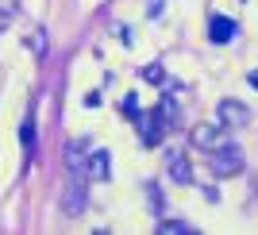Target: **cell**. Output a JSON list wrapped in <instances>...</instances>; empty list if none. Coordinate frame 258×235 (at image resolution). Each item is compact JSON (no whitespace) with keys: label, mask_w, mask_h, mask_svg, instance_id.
I'll use <instances>...</instances> for the list:
<instances>
[{"label":"cell","mask_w":258,"mask_h":235,"mask_svg":"<svg viewBox=\"0 0 258 235\" xmlns=\"http://www.w3.org/2000/svg\"><path fill=\"white\" fill-rule=\"evenodd\" d=\"M135 124H139V135H143V147H158L162 143V131H166V124L158 120V112H147V116H135Z\"/></svg>","instance_id":"52a82bcc"},{"label":"cell","mask_w":258,"mask_h":235,"mask_svg":"<svg viewBox=\"0 0 258 235\" xmlns=\"http://www.w3.org/2000/svg\"><path fill=\"white\" fill-rule=\"evenodd\" d=\"M239 170H243V154H239V147L224 143V147L212 150V173H216V178H235Z\"/></svg>","instance_id":"7a4b0ae2"},{"label":"cell","mask_w":258,"mask_h":235,"mask_svg":"<svg viewBox=\"0 0 258 235\" xmlns=\"http://www.w3.org/2000/svg\"><path fill=\"white\" fill-rule=\"evenodd\" d=\"M119 116H127V120H135L139 116V100H135V96H123V100H119Z\"/></svg>","instance_id":"5bb4252c"},{"label":"cell","mask_w":258,"mask_h":235,"mask_svg":"<svg viewBox=\"0 0 258 235\" xmlns=\"http://www.w3.org/2000/svg\"><path fill=\"white\" fill-rule=\"evenodd\" d=\"M205 201H212V204L220 201V189H216V185H205Z\"/></svg>","instance_id":"ac0fdd59"},{"label":"cell","mask_w":258,"mask_h":235,"mask_svg":"<svg viewBox=\"0 0 258 235\" xmlns=\"http://www.w3.org/2000/svg\"><path fill=\"white\" fill-rule=\"evenodd\" d=\"M139 77L147 81V85H162V81H166V70H162L158 62H151V66H143V70H139Z\"/></svg>","instance_id":"7c38bea8"},{"label":"cell","mask_w":258,"mask_h":235,"mask_svg":"<svg viewBox=\"0 0 258 235\" xmlns=\"http://www.w3.org/2000/svg\"><path fill=\"white\" fill-rule=\"evenodd\" d=\"M85 178H93V182H108V178H112V154H108V150H89Z\"/></svg>","instance_id":"ba28073f"},{"label":"cell","mask_w":258,"mask_h":235,"mask_svg":"<svg viewBox=\"0 0 258 235\" xmlns=\"http://www.w3.org/2000/svg\"><path fill=\"white\" fill-rule=\"evenodd\" d=\"M154 112H158V120L166 124V128H173V124H177V100H173V93L166 96V100H162V104L154 108Z\"/></svg>","instance_id":"8fae6325"},{"label":"cell","mask_w":258,"mask_h":235,"mask_svg":"<svg viewBox=\"0 0 258 235\" xmlns=\"http://www.w3.org/2000/svg\"><path fill=\"white\" fill-rule=\"evenodd\" d=\"M20 139H23V150H35V120H23Z\"/></svg>","instance_id":"9a60e30c"},{"label":"cell","mask_w":258,"mask_h":235,"mask_svg":"<svg viewBox=\"0 0 258 235\" xmlns=\"http://www.w3.org/2000/svg\"><path fill=\"white\" fill-rule=\"evenodd\" d=\"M166 178H170L173 185H193V166H189V158H185L181 147L166 150Z\"/></svg>","instance_id":"277c9868"},{"label":"cell","mask_w":258,"mask_h":235,"mask_svg":"<svg viewBox=\"0 0 258 235\" xmlns=\"http://www.w3.org/2000/svg\"><path fill=\"white\" fill-rule=\"evenodd\" d=\"M216 116H220V128L227 131H239V128H247L250 124V108L243 104V100H220V108H216Z\"/></svg>","instance_id":"3957f363"},{"label":"cell","mask_w":258,"mask_h":235,"mask_svg":"<svg viewBox=\"0 0 258 235\" xmlns=\"http://www.w3.org/2000/svg\"><path fill=\"white\" fill-rule=\"evenodd\" d=\"M162 235H189L193 227L185 224V220H162V227H158Z\"/></svg>","instance_id":"4fadbf2b"},{"label":"cell","mask_w":258,"mask_h":235,"mask_svg":"<svg viewBox=\"0 0 258 235\" xmlns=\"http://www.w3.org/2000/svg\"><path fill=\"white\" fill-rule=\"evenodd\" d=\"M100 104V93H97V89H93V93H85V108H97Z\"/></svg>","instance_id":"e0dca14e"},{"label":"cell","mask_w":258,"mask_h":235,"mask_svg":"<svg viewBox=\"0 0 258 235\" xmlns=\"http://www.w3.org/2000/svg\"><path fill=\"white\" fill-rule=\"evenodd\" d=\"M208 39H212L216 46L231 43V39H235V23L227 20V16H220V12H216L212 20H208Z\"/></svg>","instance_id":"9c48e42d"},{"label":"cell","mask_w":258,"mask_h":235,"mask_svg":"<svg viewBox=\"0 0 258 235\" xmlns=\"http://www.w3.org/2000/svg\"><path fill=\"white\" fill-rule=\"evenodd\" d=\"M189 143H193L197 150H208V154H212L216 147H224V128H220V124H193Z\"/></svg>","instance_id":"8992f818"},{"label":"cell","mask_w":258,"mask_h":235,"mask_svg":"<svg viewBox=\"0 0 258 235\" xmlns=\"http://www.w3.org/2000/svg\"><path fill=\"white\" fill-rule=\"evenodd\" d=\"M247 81H250V85L258 89V70H250V74H247Z\"/></svg>","instance_id":"d6986e66"},{"label":"cell","mask_w":258,"mask_h":235,"mask_svg":"<svg viewBox=\"0 0 258 235\" xmlns=\"http://www.w3.org/2000/svg\"><path fill=\"white\" fill-rule=\"evenodd\" d=\"M23 43H27V50H31L35 58H46V31L43 27H31V31L23 35Z\"/></svg>","instance_id":"30bf717a"},{"label":"cell","mask_w":258,"mask_h":235,"mask_svg":"<svg viewBox=\"0 0 258 235\" xmlns=\"http://www.w3.org/2000/svg\"><path fill=\"white\" fill-rule=\"evenodd\" d=\"M147 197H151V212H158V216H162V204H166V201H162V193L151 185V189H147Z\"/></svg>","instance_id":"2e32d148"},{"label":"cell","mask_w":258,"mask_h":235,"mask_svg":"<svg viewBox=\"0 0 258 235\" xmlns=\"http://www.w3.org/2000/svg\"><path fill=\"white\" fill-rule=\"evenodd\" d=\"M89 139L85 135H77V139H70L66 143V150H62V158H66V170H70V178H85V166H89Z\"/></svg>","instance_id":"6da1fadb"},{"label":"cell","mask_w":258,"mask_h":235,"mask_svg":"<svg viewBox=\"0 0 258 235\" xmlns=\"http://www.w3.org/2000/svg\"><path fill=\"white\" fill-rule=\"evenodd\" d=\"M85 201H89L85 178H70L66 189H62V212L66 216H81V212H85Z\"/></svg>","instance_id":"5b68a950"}]
</instances>
